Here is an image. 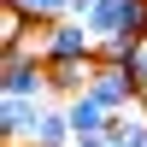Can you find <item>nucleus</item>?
I'll return each mask as SVG.
<instances>
[{"mask_svg": "<svg viewBox=\"0 0 147 147\" xmlns=\"http://www.w3.org/2000/svg\"><path fill=\"white\" fill-rule=\"evenodd\" d=\"M129 71H136V88H141V100H147V41L136 47V59H129Z\"/></svg>", "mask_w": 147, "mask_h": 147, "instance_id": "obj_12", "label": "nucleus"}, {"mask_svg": "<svg viewBox=\"0 0 147 147\" xmlns=\"http://www.w3.org/2000/svg\"><path fill=\"white\" fill-rule=\"evenodd\" d=\"M30 30H35V24L24 18L18 6H6V12H0V41H6V47H18V41H30Z\"/></svg>", "mask_w": 147, "mask_h": 147, "instance_id": "obj_10", "label": "nucleus"}, {"mask_svg": "<svg viewBox=\"0 0 147 147\" xmlns=\"http://www.w3.org/2000/svg\"><path fill=\"white\" fill-rule=\"evenodd\" d=\"M35 41H41V59H47V65H59V59H100V35H94L82 18H53V24H41Z\"/></svg>", "mask_w": 147, "mask_h": 147, "instance_id": "obj_2", "label": "nucleus"}, {"mask_svg": "<svg viewBox=\"0 0 147 147\" xmlns=\"http://www.w3.org/2000/svg\"><path fill=\"white\" fill-rule=\"evenodd\" d=\"M82 24H88V30L100 35V41H106V35H124V0H94Z\"/></svg>", "mask_w": 147, "mask_h": 147, "instance_id": "obj_8", "label": "nucleus"}, {"mask_svg": "<svg viewBox=\"0 0 147 147\" xmlns=\"http://www.w3.org/2000/svg\"><path fill=\"white\" fill-rule=\"evenodd\" d=\"M65 112H71V129H77V136H106V129H112V112H106L88 88H82V94H65Z\"/></svg>", "mask_w": 147, "mask_h": 147, "instance_id": "obj_6", "label": "nucleus"}, {"mask_svg": "<svg viewBox=\"0 0 147 147\" xmlns=\"http://www.w3.org/2000/svg\"><path fill=\"white\" fill-rule=\"evenodd\" d=\"M41 106L47 100H35V94H0V136H6V147H30Z\"/></svg>", "mask_w": 147, "mask_h": 147, "instance_id": "obj_4", "label": "nucleus"}, {"mask_svg": "<svg viewBox=\"0 0 147 147\" xmlns=\"http://www.w3.org/2000/svg\"><path fill=\"white\" fill-rule=\"evenodd\" d=\"M6 6H18L35 30H41V24H53V18H71V0H6Z\"/></svg>", "mask_w": 147, "mask_h": 147, "instance_id": "obj_9", "label": "nucleus"}, {"mask_svg": "<svg viewBox=\"0 0 147 147\" xmlns=\"http://www.w3.org/2000/svg\"><path fill=\"white\" fill-rule=\"evenodd\" d=\"M71 141H77V129H71L65 100H47V106H41V118H35V136H30V147H71Z\"/></svg>", "mask_w": 147, "mask_h": 147, "instance_id": "obj_5", "label": "nucleus"}, {"mask_svg": "<svg viewBox=\"0 0 147 147\" xmlns=\"http://www.w3.org/2000/svg\"><path fill=\"white\" fill-rule=\"evenodd\" d=\"M88 94H94V100L106 106V112H129V106H141V88H136V71H129V65H106V59H100V71H94Z\"/></svg>", "mask_w": 147, "mask_h": 147, "instance_id": "obj_3", "label": "nucleus"}, {"mask_svg": "<svg viewBox=\"0 0 147 147\" xmlns=\"http://www.w3.org/2000/svg\"><path fill=\"white\" fill-rule=\"evenodd\" d=\"M136 35H106V41H100V59H106V65H129V59H136Z\"/></svg>", "mask_w": 147, "mask_h": 147, "instance_id": "obj_11", "label": "nucleus"}, {"mask_svg": "<svg viewBox=\"0 0 147 147\" xmlns=\"http://www.w3.org/2000/svg\"><path fill=\"white\" fill-rule=\"evenodd\" d=\"M106 147H147V100H141V106H129V112H112Z\"/></svg>", "mask_w": 147, "mask_h": 147, "instance_id": "obj_7", "label": "nucleus"}, {"mask_svg": "<svg viewBox=\"0 0 147 147\" xmlns=\"http://www.w3.org/2000/svg\"><path fill=\"white\" fill-rule=\"evenodd\" d=\"M71 147H106V136H77Z\"/></svg>", "mask_w": 147, "mask_h": 147, "instance_id": "obj_13", "label": "nucleus"}, {"mask_svg": "<svg viewBox=\"0 0 147 147\" xmlns=\"http://www.w3.org/2000/svg\"><path fill=\"white\" fill-rule=\"evenodd\" d=\"M0 94H35V100H53V77H47L41 41H18L6 47V71H0Z\"/></svg>", "mask_w": 147, "mask_h": 147, "instance_id": "obj_1", "label": "nucleus"}]
</instances>
